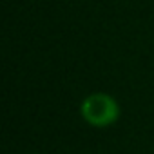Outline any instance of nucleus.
<instances>
[{
  "mask_svg": "<svg viewBox=\"0 0 154 154\" xmlns=\"http://www.w3.org/2000/svg\"><path fill=\"white\" fill-rule=\"evenodd\" d=\"M82 118L93 127H109L120 118L118 102L105 93H94L82 102Z\"/></svg>",
  "mask_w": 154,
  "mask_h": 154,
  "instance_id": "nucleus-1",
  "label": "nucleus"
}]
</instances>
